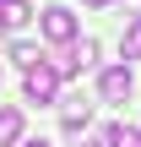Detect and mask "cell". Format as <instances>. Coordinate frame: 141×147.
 Wrapping results in <instances>:
<instances>
[{
    "instance_id": "5",
    "label": "cell",
    "mask_w": 141,
    "mask_h": 147,
    "mask_svg": "<svg viewBox=\"0 0 141 147\" xmlns=\"http://www.w3.org/2000/svg\"><path fill=\"white\" fill-rule=\"evenodd\" d=\"M22 142V109L0 104V147H16Z\"/></svg>"
},
{
    "instance_id": "3",
    "label": "cell",
    "mask_w": 141,
    "mask_h": 147,
    "mask_svg": "<svg viewBox=\"0 0 141 147\" xmlns=\"http://www.w3.org/2000/svg\"><path fill=\"white\" fill-rule=\"evenodd\" d=\"M136 93V76H130V65H109L103 76H98V98L103 104H125Z\"/></svg>"
},
{
    "instance_id": "9",
    "label": "cell",
    "mask_w": 141,
    "mask_h": 147,
    "mask_svg": "<svg viewBox=\"0 0 141 147\" xmlns=\"http://www.w3.org/2000/svg\"><path fill=\"white\" fill-rule=\"evenodd\" d=\"M11 60H16L22 71H33V65H43V55H38V44H11Z\"/></svg>"
},
{
    "instance_id": "1",
    "label": "cell",
    "mask_w": 141,
    "mask_h": 147,
    "mask_svg": "<svg viewBox=\"0 0 141 147\" xmlns=\"http://www.w3.org/2000/svg\"><path fill=\"white\" fill-rule=\"evenodd\" d=\"M87 65H98V38H76V44H65L54 55V71L60 76H82Z\"/></svg>"
},
{
    "instance_id": "8",
    "label": "cell",
    "mask_w": 141,
    "mask_h": 147,
    "mask_svg": "<svg viewBox=\"0 0 141 147\" xmlns=\"http://www.w3.org/2000/svg\"><path fill=\"white\" fill-rule=\"evenodd\" d=\"M120 55H125V60H141V16H130V27H125V38H120Z\"/></svg>"
},
{
    "instance_id": "7",
    "label": "cell",
    "mask_w": 141,
    "mask_h": 147,
    "mask_svg": "<svg viewBox=\"0 0 141 147\" xmlns=\"http://www.w3.org/2000/svg\"><path fill=\"white\" fill-rule=\"evenodd\" d=\"M33 11H27V0H0V27H22Z\"/></svg>"
},
{
    "instance_id": "13",
    "label": "cell",
    "mask_w": 141,
    "mask_h": 147,
    "mask_svg": "<svg viewBox=\"0 0 141 147\" xmlns=\"http://www.w3.org/2000/svg\"><path fill=\"white\" fill-rule=\"evenodd\" d=\"M0 44H5V27H0Z\"/></svg>"
},
{
    "instance_id": "4",
    "label": "cell",
    "mask_w": 141,
    "mask_h": 147,
    "mask_svg": "<svg viewBox=\"0 0 141 147\" xmlns=\"http://www.w3.org/2000/svg\"><path fill=\"white\" fill-rule=\"evenodd\" d=\"M38 22H43V38H54V44H76V16H71V5H49Z\"/></svg>"
},
{
    "instance_id": "2",
    "label": "cell",
    "mask_w": 141,
    "mask_h": 147,
    "mask_svg": "<svg viewBox=\"0 0 141 147\" xmlns=\"http://www.w3.org/2000/svg\"><path fill=\"white\" fill-rule=\"evenodd\" d=\"M60 82H65V76H60L54 65H33V71L22 76V93H27V104H54V98H60Z\"/></svg>"
},
{
    "instance_id": "11",
    "label": "cell",
    "mask_w": 141,
    "mask_h": 147,
    "mask_svg": "<svg viewBox=\"0 0 141 147\" xmlns=\"http://www.w3.org/2000/svg\"><path fill=\"white\" fill-rule=\"evenodd\" d=\"M82 5H109V0H82Z\"/></svg>"
},
{
    "instance_id": "10",
    "label": "cell",
    "mask_w": 141,
    "mask_h": 147,
    "mask_svg": "<svg viewBox=\"0 0 141 147\" xmlns=\"http://www.w3.org/2000/svg\"><path fill=\"white\" fill-rule=\"evenodd\" d=\"M114 147H141V131L136 125H114Z\"/></svg>"
},
{
    "instance_id": "6",
    "label": "cell",
    "mask_w": 141,
    "mask_h": 147,
    "mask_svg": "<svg viewBox=\"0 0 141 147\" xmlns=\"http://www.w3.org/2000/svg\"><path fill=\"white\" fill-rule=\"evenodd\" d=\"M87 115H92V104H87V98H65V131H82V125H87Z\"/></svg>"
},
{
    "instance_id": "12",
    "label": "cell",
    "mask_w": 141,
    "mask_h": 147,
    "mask_svg": "<svg viewBox=\"0 0 141 147\" xmlns=\"http://www.w3.org/2000/svg\"><path fill=\"white\" fill-rule=\"evenodd\" d=\"M22 147H49V142H22Z\"/></svg>"
}]
</instances>
